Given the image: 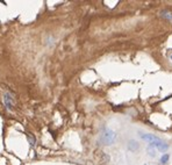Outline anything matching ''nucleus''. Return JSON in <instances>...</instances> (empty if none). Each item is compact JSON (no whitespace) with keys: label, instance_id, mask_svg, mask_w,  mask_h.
I'll list each match as a JSON object with an SVG mask.
<instances>
[{"label":"nucleus","instance_id":"10","mask_svg":"<svg viewBox=\"0 0 172 165\" xmlns=\"http://www.w3.org/2000/svg\"><path fill=\"white\" fill-rule=\"evenodd\" d=\"M170 58H171V59H172V56H171V57H170Z\"/></svg>","mask_w":172,"mask_h":165},{"label":"nucleus","instance_id":"7","mask_svg":"<svg viewBox=\"0 0 172 165\" xmlns=\"http://www.w3.org/2000/svg\"><path fill=\"white\" fill-rule=\"evenodd\" d=\"M147 151H148V153H149L151 157H155V156H156V151H157V150H156L152 145H150V144H149V146L147 148Z\"/></svg>","mask_w":172,"mask_h":165},{"label":"nucleus","instance_id":"8","mask_svg":"<svg viewBox=\"0 0 172 165\" xmlns=\"http://www.w3.org/2000/svg\"><path fill=\"white\" fill-rule=\"evenodd\" d=\"M170 159V155L169 153H163V156L160 157V163L162 164H166Z\"/></svg>","mask_w":172,"mask_h":165},{"label":"nucleus","instance_id":"6","mask_svg":"<svg viewBox=\"0 0 172 165\" xmlns=\"http://www.w3.org/2000/svg\"><path fill=\"white\" fill-rule=\"evenodd\" d=\"M27 140H28V143L30 144V146H34V145H35L36 140H35V136H34L33 134L28 133V134H27Z\"/></svg>","mask_w":172,"mask_h":165},{"label":"nucleus","instance_id":"1","mask_svg":"<svg viewBox=\"0 0 172 165\" xmlns=\"http://www.w3.org/2000/svg\"><path fill=\"white\" fill-rule=\"evenodd\" d=\"M116 140V134L114 130L105 127L103 130V134L100 136V141L105 144V145H112Z\"/></svg>","mask_w":172,"mask_h":165},{"label":"nucleus","instance_id":"9","mask_svg":"<svg viewBox=\"0 0 172 165\" xmlns=\"http://www.w3.org/2000/svg\"><path fill=\"white\" fill-rule=\"evenodd\" d=\"M54 41H55V38H54L52 36H49V37L47 38V41H45V44H47V45H52V44H54Z\"/></svg>","mask_w":172,"mask_h":165},{"label":"nucleus","instance_id":"5","mask_svg":"<svg viewBox=\"0 0 172 165\" xmlns=\"http://www.w3.org/2000/svg\"><path fill=\"white\" fill-rule=\"evenodd\" d=\"M160 16H162L163 19H165V20L172 22V13H171V12H169V11H162Z\"/></svg>","mask_w":172,"mask_h":165},{"label":"nucleus","instance_id":"2","mask_svg":"<svg viewBox=\"0 0 172 165\" xmlns=\"http://www.w3.org/2000/svg\"><path fill=\"white\" fill-rule=\"evenodd\" d=\"M4 104H5V106H6V108L8 109V111H13V107H14V98H13V96L11 94V93H8V92H6L5 94H4Z\"/></svg>","mask_w":172,"mask_h":165},{"label":"nucleus","instance_id":"3","mask_svg":"<svg viewBox=\"0 0 172 165\" xmlns=\"http://www.w3.org/2000/svg\"><path fill=\"white\" fill-rule=\"evenodd\" d=\"M140 136H141V138H142V140H144V141L149 142V144H151V143H156V142H159V141H162L159 137H157L156 135H152V134H141Z\"/></svg>","mask_w":172,"mask_h":165},{"label":"nucleus","instance_id":"4","mask_svg":"<svg viewBox=\"0 0 172 165\" xmlns=\"http://www.w3.org/2000/svg\"><path fill=\"white\" fill-rule=\"evenodd\" d=\"M138 148H140V143H138L137 141H135V140H130V141L128 142V149H129L131 152L137 151Z\"/></svg>","mask_w":172,"mask_h":165}]
</instances>
